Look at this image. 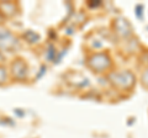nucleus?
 <instances>
[{
  "label": "nucleus",
  "mask_w": 148,
  "mask_h": 138,
  "mask_svg": "<svg viewBox=\"0 0 148 138\" xmlns=\"http://www.w3.org/2000/svg\"><path fill=\"white\" fill-rule=\"evenodd\" d=\"M111 66V59L108 53H95L88 61V67L96 73H101L106 70Z\"/></svg>",
  "instance_id": "f03ea898"
},
{
  "label": "nucleus",
  "mask_w": 148,
  "mask_h": 138,
  "mask_svg": "<svg viewBox=\"0 0 148 138\" xmlns=\"http://www.w3.org/2000/svg\"><path fill=\"white\" fill-rule=\"evenodd\" d=\"M1 20H3V17H1V15H0V22H1Z\"/></svg>",
  "instance_id": "6e6552de"
},
{
  "label": "nucleus",
  "mask_w": 148,
  "mask_h": 138,
  "mask_svg": "<svg viewBox=\"0 0 148 138\" xmlns=\"http://www.w3.org/2000/svg\"><path fill=\"white\" fill-rule=\"evenodd\" d=\"M5 79H6V73H5V69H4L3 67H0V84L5 81Z\"/></svg>",
  "instance_id": "0eeeda50"
},
{
  "label": "nucleus",
  "mask_w": 148,
  "mask_h": 138,
  "mask_svg": "<svg viewBox=\"0 0 148 138\" xmlns=\"http://www.w3.org/2000/svg\"><path fill=\"white\" fill-rule=\"evenodd\" d=\"M26 70H27L26 66L21 59H17V61L12 64V73L17 79H24L26 77Z\"/></svg>",
  "instance_id": "39448f33"
},
{
  "label": "nucleus",
  "mask_w": 148,
  "mask_h": 138,
  "mask_svg": "<svg viewBox=\"0 0 148 138\" xmlns=\"http://www.w3.org/2000/svg\"><path fill=\"white\" fill-rule=\"evenodd\" d=\"M114 29L121 37H128L132 33L131 31V25L125 20V19H117L114 22Z\"/></svg>",
  "instance_id": "7ed1b4c3"
},
{
  "label": "nucleus",
  "mask_w": 148,
  "mask_h": 138,
  "mask_svg": "<svg viewBox=\"0 0 148 138\" xmlns=\"http://www.w3.org/2000/svg\"><path fill=\"white\" fill-rule=\"evenodd\" d=\"M141 79H142V84L145 85L146 88H148V69L142 74V78H141Z\"/></svg>",
  "instance_id": "423d86ee"
},
{
  "label": "nucleus",
  "mask_w": 148,
  "mask_h": 138,
  "mask_svg": "<svg viewBox=\"0 0 148 138\" xmlns=\"http://www.w3.org/2000/svg\"><path fill=\"white\" fill-rule=\"evenodd\" d=\"M110 81L112 83L119 89H126L130 90L135 85V75L130 70H122V72H114L109 75Z\"/></svg>",
  "instance_id": "f257e3e1"
},
{
  "label": "nucleus",
  "mask_w": 148,
  "mask_h": 138,
  "mask_svg": "<svg viewBox=\"0 0 148 138\" xmlns=\"http://www.w3.org/2000/svg\"><path fill=\"white\" fill-rule=\"evenodd\" d=\"M16 40L12 37L10 32H8V30H3L1 35H0V47L3 49H11L15 46Z\"/></svg>",
  "instance_id": "20e7f679"
}]
</instances>
